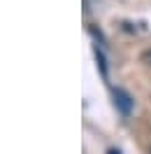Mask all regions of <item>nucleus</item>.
I'll list each match as a JSON object with an SVG mask.
<instances>
[{"label": "nucleus", "instance_id": "f257e3e1", "mask_svg": "<svg viewBox=\"0 0 151 154\" xmlns=\"http://www.w3.org/2000/svg\"><path fill=\"white\" fill-rule=\"evenodd\" d=\"M114 98H116V105L121 107L123 112H130V98L126 96V94H123V91H114Z\"/></svg>", "mask_w": 151, "mask_h": 154}, {"label": "nucleus", "instance_id": "f03ea898", "mask_svg": "<svg viewBox=\"0 0 151 154\" xmlns=\"http://www.w3.org/2000/svg\"><path fill=\"white\" fill-rule=\"evenodd\" d=\"M142 63H147V66H151V49H147V51L142 54Z\"/></svg>", "mask_w": 151, "mask_h": 154}, {"label": "nucleus", "instance_id": "7ed1b4c3", "mask_svg": "<svg viewBox=\"0 0 151 154\" xmlns=\"http://www.w3.org/2000/svg\"><path fill=\"white\" fill-rule=\"evenodd\" d=\"M107 154H121V152H119V149H109Z\"/></svg>", "mask_w": 151, "mask_h": 154}, {"label": "nucleus", "instance_id": "20e7f679", "mask_svg": "<svg viewBox=\"0 0 151 154\" xmlns=\"http://www.w3.org/2000/svg\"><path fill=\"white\" fill-rule=\"evenodd\" d=\"M149 154H151V149H149Z\"/></svg>", "mask_w": 151, "mask_h": 154}]
</instances>
